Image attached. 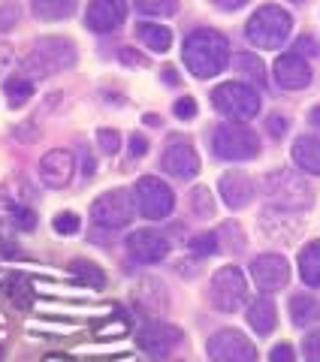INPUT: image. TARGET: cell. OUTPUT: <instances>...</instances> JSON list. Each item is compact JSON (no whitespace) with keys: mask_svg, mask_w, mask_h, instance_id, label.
Masks as SVG:
<instances>
[{"mask_svg":"<svg viewBox=\"0 0 320 362\" xmlns=\"http://www.w3.org/2000/svg\"><path fill=\"white\" fill-rule=\"evenodd\" d=\"M9 218H13V226H18V230H33L37 226V214H33L30 209H13L9 211Z\"/></svg>","mask_w":320,"mask_h":362,"instance_id":"cell-33","label":"cell"},{"mask_svg":"<svg viewBox=\"0 0 320 362\" xmlns=\"http://www.w3.org/2000/svg\"><path fill=\"white\" fill-rule=\"evenodd\" d=\"M124 18H127V4L124 0H91L85 25L94 33H112L124 25Z\"/></svg>","mask_w":320,"mask_h":362,"instance_id":"cell-13","label":"cell"},{"mask_svg":"<svg viewBox=\"0 0 320 362\" xmlns=\"http://www.w3.org/2000/svg\"><path fill=\"white\" fill-rule=\"evenodd\" d=\"M136 9L145 13V16L166 18V16H176L178 13V0H136Z\"/></svg>","mask_w":320,"mask_h":362,"instance_id":"cell-28","label":"cell"},{"mask_svg":"<svg viewBox=\"0 0 320 362\" xmlns=\"http://www.w3.org/2000/svg\"><path fill=\"white\" fill-rule=\"evenodd\" d=\"M248 323H251V329H254L257 335H269L272 329L278 326V311H275V302L266 299V296H260L248 305Z\"/></svg>","mask_w":320,"mask_h":362,"instance_id":"cell-19","label":"cell"},{"mask_svg":"<svg viewBox=\"0 0 320 362\" xmlns=\"http://www.w3.org/2000/svg\"><path fill=\"white\" fill-rule=\"evenodd\" d=\"M164 78H166L169 85H173V82H178V76H176V70H173V66H166V70H164Z\"/></svg>","mask_w":320,"mask_h":362,"instance_id":"cell-45","label":"cell"},{"mask_svg":"<svg viewBox=\"0 0 320 362\" xmlns=\"http://www.w3.org/2000/svg\"><path fill=\"white\" fill-rule=\"evenodd\" d=\"M127 251L139 263H160L169 254V242L164 233L157 230H136L127 239Z\"/></svg>","mask_w":320,"mask_h":362,"instance_id":"cell-15","label":"cell"},{"mask_svg":"<svg viewBox=\"0 0 320 362\" xmlns=\"http://www.w3.org/2000/svg\"><path fill=\"white\" fill-rule=\"evenodd\" d=\"M209 359L212 362H257V347L251 344L239 329H221L209 338Z\"/></svg>","mask_w":320,"mask_h":362,"instance_id":"cell-10","label":"cell"},{"mask_svg":"<svg viewBox=\"0 0 320 362\" xmlns=\"http://www.w3.org/2000/svg\"><path fill=\"white\" fill-rule=\"evenodd\" d=\"M266 194L284 209H308L312 206V187L293 173H272L266 175Z\"/></svg>","mask_w":320,"mask_h":362,"instance_id":"cell-9","label":"cell"},{"mask_svg":"<svg viewBox=\"0 0 320 362\" xmlns=\"http://www.w3.org/2000/svg\"><path fill=\"white\" fill-rule=\"evenodd\" d=\"M145 151H148L145 136H133V139H130V154H133V157H142Z\"/></svg>","mask_w":320,"mask_h":362,"instance_id":"cell-41","label":"cell"},{"mask_svg":"<svg viewBox=\"0 0 320 362\" xmlns=\"http://www.w3.org/2000/svg\"><path fill=\"white\" fill-rule=\"evenodd\" d=\"M73 275L82 281V284H88L91 290H100L106 287V275H103V269L97 263H88V259H76V263L70 266Z\"/></svg>","mask_w":320,"mask_h":362,"instance_id":"cell-26","label":"cell"},{"mask_svg":"<svg viewBox=\"0 0 320 362\" xmlns=\"http://www.w3.org/2000/svg\"><path fill=\"white\" fill-rule=\"evenodd\" d=\"M251 278L254 284L266 293H275L281 287H287L290 281V266L281 254H260L254 263H251Z\"/></svg>","mask_w":320,"mask_h":362,"instance_id":"cell-12","label":"cell"},{"mask_svg":"<svg viewBox=\"0 0 320 362\" xmlns=\"http://www.w3.org/2000/svg\"><path fill=\"white\" fill-rule=\"evenodd\" d=\"M9 296H13V302H18V305H28L30 302L28 281L25 278H13V281H9Z\"/></svg>","mask_w":320,"mask_h":362,"instance_id":"cell-35","label":"cell"},{"mask_svg":"<svg viewBox=\"0 0 320 362\" xmlns=\"http://www.w3.org/2000/svg\"><path fill=\"white\" fill-rule=\"evenodd\" d=\"M139 40L145 42V49L164 54V52H169V45H173V33L164 25H139Z\"/></svg>","mask_w":320,"mask_h":362,"instance_id":"cell-24","label":"cell"},{"mask_svg":"<svg viewBox=\"0 0 320 362\" xmlns=\"http://www.w3.org/2000/svg\"><path fill=\"white\" fill-rule=\"evenodd\" d=\"M97 142H100V148L106 151V154H115L121 148V133L118 130H109V127H103L97 133Z\"/></svg>","mask_w":320,"mask_h":362,"instance_id":"cell-32","label":"cell"},{"mask_svg":"<svg viewBox=\"0 0 320 362\" xmlns=\"http://www.w3.org/2000/svg\"><path fill=\"white\" fill-rule=\"evenodd\" d=\"M215 4H218L221 9H230V13H233V9H242L248 0H215Z\"/></svg>","mask_w":320,"mask_h":362,"instance_id":"cell-42","label":"cell"},{"mask_svg":"<svg viewBox=\"0 0 320 362\" xmlns=\"http://www.w3.org/2000/svg\"><path fill=\"white\" fill-rule=\"evenodd\" d=\"M275 82L287 90H302V88L312 85V66H308L296 52L281 54L275 61Z\"/></svg>","mask_w":320,"mask_h":362,"instance_id":"cell-17","label":"cell"},{"mask_svg":"<svg viewBox=\"0 0 320 362\" xmlns=\"http://www.w3.org/2000/svg\"><path fill=\"white\" fill-rule=\"evenodd\" d=\"M317 314H320V308H317V302L312 296H293L290 299V320H293V326H308Z\"/></svg>","mask_w":320,"mask_h":362,"instance_id":"cell-27","label":"cell"},{"mask_svg":"<svg viewBox=\"0 0 320 362\" xmlns=\"http://www.w3.org/2000/svg\"><path fill=\"white\" fill-rule=\"evenodd\" d=\"M293 30V18L281 6H260L245 25V37L257 49H281Z\"/></svg>","mask_w":320,"mask_h":362,"instance_id":"cell-2","label":"cell"},{"mask_svg":"<svg viewBox=\"0 0 320 362\" xmlns=\"http://www.w3.org/2000/svg\"><path fill=\"white\" fill-rule=\"evenodd\" d=\"M227 61H230V42L221 30L200 28L188 33L185 40V66L197 78H212L224 73Z\"/></svg>","mask_w":320,"mask_h":362,"instance_id":"cell-1","label":"cell"},{"mask_svg":"<svg viewBox=\"0 0 320 362\" xmlns=\"http://www.w3.org/2000/svg\"><path fill=\"white\" fill-rule=\"evenodd\" d=\"M209 299L218 311L224 314H233L245 305L248 299V281L242 275V269L236 266H224L212 275V284H209Z\"/></svg>","mask_w":320,"mask_h":362,"instance_id":"cell-6","label":"cell"},{"mask_svg":"<svg viewBox=\"0 0 320 362\" xmlns=\"http://www.w3.org/2000/svg\"><path fill=\"white\" fill-rule=\"evenodd\" d=\"M266 127H269V133H272V136H275V139H278V136H284V133H287V118H284V115H269Z\"/></svg>","mask_w":320,"mask_h":362,"instance_id":"cell-40","label":"cell"},{"mask_svg":"<svg viewBox=\"0 0 320 362\" xmlns=\"http://www.w3.org/2000/svg\"><path fill=\"white\" fill-rule=\"evenodd\" d=\"M133 211H136V197L130 190H109L94 199L91 206V218H94L97 226H106V230H121L133 221Z\"/></svg>","mask_w":320,"mask_h":362,"instance_id":"cell-8","label":"cell"},{"mask_svg":"<svg viewBox=\"0 0 320 362\" xmlns=\"http://www.w3.org/2000/svg\"><path fill=\"white\" fill-rule=\"evenodd\" d=\"M121 58H124V61H130V64H139V66L145 64V58H139V54H130V52H121Z\"/></svg>","mask_w":320,"mask_h":362,"instance_id":"cell-44","label":"cell"},{"mask_svg":"<svg viewBox=\"0 0 320 362\" xmlns=\"http://www.w3.org/2000/svg\"><path fill=\"white\" fill-rule=\"evenodd\" d=\"M221 199H224V206L227 209H233V211H239V209H245L251 199H254V181H251L248 175H242V173H227V175H221Z\"/></svg>","mask_w":320,"mask_h":362,"instance_id":"cell-18","label":"cell"},{"mask_svg":"<svg viewBox=\"0 0 320 362\" xmlns=\"http://www.w3.org/2000/svg\"><path fill=\"white\" fill-rule=\"evenodd\" d=\"M73 169H76L73 154L67 148H55L40 160V181L45 187H55V190L67 187L73 181Z\"/></svg>","mask_w":320,"mask_h":362,"instance_id":"cell-14","label":"cell"},{"mask_svg":"<svg viewBox=\"0 0 320 362\" xmlns=\"http://www.w3.org/2000/svg\"><path fill=\"white\" fill-rule=\"evenodd\" d=\"M178 341H181V329H176V326H169V323H152L139 332V347L157 359L173 354Z\"/></svg>","mask_w":320,"mask_h":362,"instance_id":"cell-16","label":"cell"},{"mask_svg":"<svg viewBox=\"0 0 320 362\" xmlns=\"http://www.w3.org/2000/svg\"><path fill=\"white\" fill-rule=\"evenodd\" d=\"M233 66L239 73H242L245 78H251L257 88L266 85V66H263V61L257 58V54H251V52H242V54H236L233 58Z\"/></svg>","mask_w":320,"mask_h":362,"instance_id":"cell-23","label":"cell"},{"mask_svg":"<svg viewBox=\"0 0 320 362\" xmlns=\"http://www.w3.org/2000/svg\"><path fill=\"white\" fill-rule=\"evenodd\" d=\"M82 173H85V178H91V175H94V157H91L88 151H82Z\"/></svg>","mask_w":320,"mask_h":362,"instance_id":"cell-43","label":"cell"},{"mask_svg":"<svg viewBox=\"0 0 320 362\" xmlns=\"http://www.w3.org/2000/svg\"><path fill=\"white\" fill-rule=\"evenodd\" d=\"M76 64V45L64 37H42L37 42V49L28 58L25 70L33 78H42V76H52V73H61V70H70Z\"/></svg>","mask_w":320,"mask_h":362,"instance_id":"cell-4","label":"cell"},{"mask_svg":"<svg viewBox=\"0 0 320 362\" xmlns=\"http://www.w3.org/2000/svg\"><path fill=\"white\" fill-rule=\"evenodd\" d=\"M133 197H136V209H139V214L148 221L169 218V214H173V206H176L173 187H169L166 181L154 178V175H145V178L136 181Z\"/></svg>","mask_w":320,"mask_h":362,"instance_id":"cell-7","label":"cell"},{"mask_svg":"<svg viewBox=\"0 0 320 362\" xmlns=\"http://www.w3.org/2000/svg\"><path fill=\"white\" fill-rule=\"evenodd\" d=\"M18 21V4H4L0 6V30H9Z\"/></svg>","mask_w":320,"mask_h":362,"instance_id":"cell-37","label":"cell"},{"mask_svg":"<svg viewBox=\"0 0 320 362\" xmlns=\"http://www.w3.org/2000/svg\"><path fill=\"white\" fill-rule=\"evenodd\" d=\"M55 233H61V235H73V233H79V214H73V211H61L58 218H55Z\"/></svg>","mask_w":320,"mask_h":362,"instance_id":"cell-31","label":"cell"},{"mask_svg":"<svg viewBox=\"0 0 320 362\" xmlns=\"http://www.w3.org/2000/svg\"><path fill=\"white\" fill-rule=\"evenodd\" d=\"M308 118H312V124L320 130V106H314V109H312V115H308Z\"/></svg>","mask_w":320,"mask_h":362,"instance_id":"cell-46","label":"cell"},{"mask_svg":"<svg viewBox=\"0 0 320 362\" xmlns=\"http://www.w3.org/2000/svg\"><path fill=\"white\" fill-rule=\"evenodd\" d=\"M293 163L308 175H320V139L317 136H299L293 142Z\"/></svg>","mask_w":320,"mask_h":362,"instance_id":"cell-20","label":"cell"},{"mask_svg":"<svg viewBox=\"0 0 320 362\" xmlns=\"http://www.w3.org/2000/svg\"><path fill=\"white\" fill-rule=\"evenodd\" d=\"M173 112H176L178 118L190 121L193 115H197V100H193V97H178V100H176V106H173Z\"/></svg>","mask_w":320,"mask_h":362,"instance_id":"cell-36","label":"cell"},{"mask_svg":"<svg viewBox=\"0 0 320 362\" xmlns=\"http://www.w3.org/2000/svg\"><path fill=\"white\" fill-rule=\"evenodd\" d=\"M299 275L308 287H320V242H312L299 254Z\"/></svg>","mask_w":320,"mask_h":362,"instance_id":"cell-21","label":"cell"},{"mask_svg":"<svg viewBox=\"0 0 320 362\" xmlns=\"http://www.w3.org/2000/svg\"><path fill=\"white\" fill-rule=\"evenodd\" d=\"M76 13V0H33V16L42 21H61Z\"/></svg>","mask_w":320,"mask_h":362,"instance_id":"cell-22","label":"cell"},{"mask_svg":"<svg viewBox=\"0 0 320 362\" xmlns=\"http://www.w3.org/2000/svg\"><path fill=\"white\" fill-rule=\"evenodd\" d=\"M160 166H164V173H169L173 178L190 181L193 175L200 173V154L190 145V139H185V136H173V139L166 142V148H164Z\"/></svg>","mask_w":320,"mask_h":362,"instance_id":"cell-11","label":"cell"},{"mask_svg":"<svg viewBox=\"0 0 320 362\" xmlns=\"http://www.w3.org/2000/svg\"><path fill=\"white\" fill-rule=\"evenodd\" d=\"M302 354H305L308 362H320V329H314V332H308V335H305Z\"/></svg>","mask_w":320,"mask_h":362,"instance_id":"cell-34","label":"cell"},{"mask_svg":"<svg viewBox=\"0 0 320 362\" xmlns=\"http://www.w3.org/2000/svg\"><path fill=\"white\" fill-rule=\"evenodd\" d=\"M269 359L272 362H296L290 344H275V347H272V354H269Z\"/></svg>","mask_w":320,"mask_h":362,"instance_id":"cell-39","label":"cell"},{"mask_svg":"<svg viewBox=\"0 0 320 362\" xmlns=\"http://www.w3.org/2000/svg\"><path fill=\"white\" fill-rule=\"evenodd\" d=\"M296 4H302V0H296Z\"/></svg>","mask_w":320,"mask_h":362,"instance_id":"cell-47","label":"cell"},{"mask_svg":"<svg viewBox=\"0 0 320 362\" xmlns=\"http://www.w3.org/2000/svg\"><path fill=\"white\" fill-rule=\"evenodd\" d=\"M293 49H296V54H299V58H302V54H312V58H314V54H320V42H317L314 37H299Z\"/></svg>","mask_w":320,"mask_h":362,"instance_id":"cell-38","label":"cell"},{"mask_svg":"<svg viewBox=\"0 0 320 362\" xmlns=\"http://www.w3.org/2000/svg\"><path fill=\"white\" fill-rule=\"evenodd\" d=\"M4 90H6V103L13 109H18V106H25L28 100L33 97V82H30V78H25V76H13V78H6Z\"/></svg>","mask_w":320,"mask_h":362,"instance_id":"cell-25","label":"cell"},{"mask_svg":"<svg viewBox=\"0 0 320 362\" xmlns=\"http://www.w3.org/2000/svg\"><path fill=\"white\" fill-rule=\"evenodd\" d=\"M212 106L218 109L224 118L251 121L260 112V97L254 88H248L242 82H224L212 90Z\"/></svg>","mask_w":320,"mask_h":362,"instance_id":"cell-5","label":"cell"},{"mask_svg":"<svg viewBox=\"0 0 320 362\" xmlns=\"http://www.w3.org/2000/svg\"><path fill=\"white\" fill-rule=\"evenodd\" d=\"M212 151H215V157L233 160V163L254 160L260 154V139L245 124H221V127L212 133Z\"/></svg>","mask_w":320,"mask_h":362,"instance_id":"cell-3","label":"cell"},{"mask_svg":"<svg viewBox=\"0 0 320 362\" xmlns=\"http://www.w3.org/2000/svg\"><path fill=\"white\" fill-rule=\"evenodd\" d=\"M190 211H193V214H200V218H212V214H215L212 194H209L205 187L190 190Z\"/></svg>","mask_w":320,"mask_h":362,"instance_id":"cell-29","label":"cell"},{"mask_svg":"<svg viewBox=\"0 0 320 362\" xmlns=\"http://www.w3.org/2000/svg\"><path fill=\"white\" fill-rule=\"evenodd\" d=\"M190 251L197 254V257H209V254H215V251H218V235H215V233H202V235H197V239L190 242Z\"/></svg>","mask_w":320,"mask_h":362,"instance_id":"cell-30","label":"cell"}]
</instances>
